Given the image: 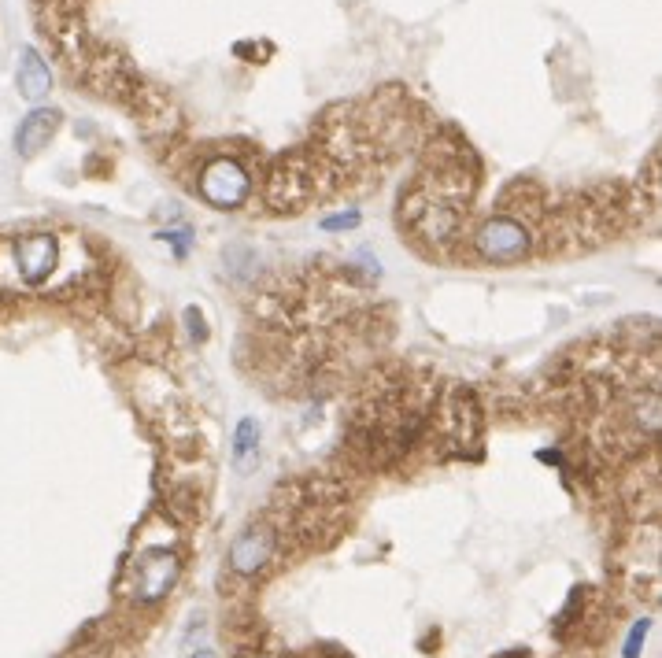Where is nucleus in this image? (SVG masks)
I'll return each instance as SVG.
<instances>
[{
    "mask_svg": "<svg viewBox=\"0 0 662 658\" xmlns=\"http://www.w3.org/2000/svg\"><path fill=\"white\" fill-rule=\"evenodd\" d=\"M259 448V422L256 418H241L237 429H233V459L245 463V455Z\"/></svg>",
    "mask_w": 662,
    "mask_h": 658,
    "instance_id": "9",
    "label": "nucleus"
},
{
    "mask_svg": "<svg viewBox=\"0 0 662 658\" xmlns=\"http://www.w3.org/2000/svg\"><path fill=\"white\" fill-rule=\"evenodd\" d=\"M274 548H278V533L270 522H252L245 525L237 537H233L230 551H226V562H230L233 573L241 577H256V573L267 570V562L274 559Z\"/></svg>",
    "mask_w": 662,
    "mask_h": 658,
    "instance_id": "5",
    "label": "nucleus"
},
{
    "mask_svg": "<svg viewBox=\"0 0 662 658\" xmlns=\"http://www.w3.org/2000/svg\"><path fill=\"white\" fill-rule=\"evenodd\" d=\"M134 108H137V126L145 130L148 137H167L178 130V108L171 100L156 93L152 86H134Z\"/></svg>",
    "mask_w": 662,
    "mask_h": 658,
    "instance_id": "6",
    "label": "nucleus"
},
{
    "mask_svg": "<svg viewBox=\"0 0 662 658\" xmlns=\"http://www.w3.org/2000/svg\"><path fill=\"white\" fill-rule=\"evenodd\" d=\"M197 189L211 208L233 211L248 200V193H252V178H248V171L233 156H211L208 163L200 167Z\"/></svg>",
    "mask_w": 662,
    "mask_h": 658,
    "instance_id": "1",
    "label": "nucleus"
},
{
    "mask_svg": "<svg viewBox=\"0 0 662 658\" xmlns=\"http://www.w3.org/2000/svg\"><path fill=\"white\" fill-rule=\"evenodd\" d=\"M182 573V562L171 548H148L137 555V562L130 566V596L137 603H160L167 592L174 588Z\"/></svg>",
    "mask_w": 662,
    "mask_h": 658,
    "instance_id": "2",
    "label": "nucleus"
},
{
    "mask_svg": "<svg viewBox=\"0 0 662 658\" xmlns=\"http://www.w3.org/2000/svg\"><path fill=\"white\" fill-rule=\"evenodd\" d=\"M474 244H478V252L489 259V263H518V259L529 256L533 233H529V226L522 219H515L511 211H503V215H492V219L481 226Z\"/></svg>",
    "mask_w": 662,
    "mask_h": 658,
    "instance_id": "3",
    "label": "nucleus"
},
{
    "mask_svg": "<svg viewBox=\"0 0 662 658\" xmlns=\"http://www.w3.org/2000/svg\"><path fill=\"white\" fill-rule=\"evenodd\" d=\"M185 322H189V333H193L197 341H204V337H208V326H204V315H200L197 307H185Z\"/></svg>",
    "mask_w": 662,
    "mask_h": 658,
    "instance_id": "13",
    "label": "nucleus"
},
{
    "mask_svg": "<svg viewBox=\"0 0 662 658\" xmlns=\"http://www.w3.org/2000/svg\"><path fill=\"white\" fill-rule=\"evenodd\" d=\"M60 130V111L56 108H34L19 122V130H15V152L23 159L37 156L41 148H49V141L56 137Z\"/></svg>",
    "mask_w": 662,
    "mask_h": 658,
    "instance_id": "7",
    "label": "nucleus"
},
{
    "mask_svg": "<svg viewBox=\"0 0 662 658\" xmlns=\"http://www.w3.org/2000/svg\"><path fill=\"white\" fill-rule=\"evenodd\" d=\"M648 633H651V618L633 622V629H629V636H626V651H622V658H640V651H644V644H648Z\"/></svg>",
    "mask_w": 662,
    "mask_h": 658,
    "instance_id": "10",
    "label": "nucleus"
},
{
    "mask_svg": "<svg viewBox=\"0 0 662 658\" xmlns=\"http://www.w3.org/2000/svg\"><path fill=\"white\" fill-rule=\"evenodd\" d=\"M160 237L167 244H174V256H178V259H182L185 252H189V244H193V233H189V230H171V233H160Z\"/></svg>",
    "mask_w": 662,
    "mask_h": 658,
    "instance_id": "12",
    "label": "nucleus"
},
{
    "mask_svg": "<svg viewBox=\"0 0 662 658\" xmlns=\"http://www.w3.org/2000/svg\"><path fill=\"white\" fill-rule=\"evenodd\" d=\"M193 658H215V651H208V647H200V651H193Z\"/></svg>",
    "mask_w": 662,
    "mask_h": 658,
    "instance_id": "14",
    "label": "nucleus"
},
{
    "mask_svg": "<svg viewBox=\"0 0 662 658\" xmlns=\"http://www.w3.org/2000/svg\"><path fill=\"white\" fill-rule=\"evenodd\" d=\"M12 263H15V278L37 289L52 278V270L60 263V241L56 233H26V237H15L12 241Z\"/></svg>",
    "mask_w": 662,
    "mask_h": 658,
    "instance_id": "4",
    "label": "nucleus"
},
{
    "mask_svg": "<svg viewBox=\"0 0 662 658\" xmlns=\"http://www.w3.org/2000/svg\"><path fill=\"white\" fill-rule=\"evenodd\" d=\"M359 226V211H341V215H330V219H322V230H352Z\"/></svg>",
    "mask_w": 662,
    "mask_h": 658,
    "instance_id": "11",
    "label": "nucleus"
},
{
    "mask_svg": "<svg viewBox=\"0 0 662 658\" xmlns=\"http://www.w3.org/2000/svg\"><path fill=\"white\" fill-rule=\"evenodd\" d=\"M15 86H19V97L30 100V104H41V100L52 93V67L45 63V56L26 45L19 52V71H15Z\"/></svg>",
    "mask_w": 662,
    "mask_h": 658,
    "instance_id": "8",
    "label": "nucleus"
}]
</instances>
